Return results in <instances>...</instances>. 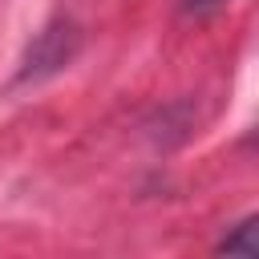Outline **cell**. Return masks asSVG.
<instances>
[{"label":"cell","mask_w":259,"mask_h":259,"mask_svg":"<svg viewBox=\"0 0 259 259\" xmlns=\"http://www.w3.org/2000/svg\"><path fill=\"white\" fill-rule=\"evenodd\" d=\"M223 251L227 255H259V227H255V219H247L243 227H239V235H231V239H223Z\"/></svg>","instance_id":"6da1fadb"}]
</instances>
